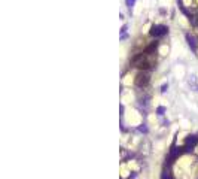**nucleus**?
Here are the masks:
<instances>
[{
  "label": "nucleus",
  "mask_w": 198,
  "mask_h": 179,
  "mask_svg": "<svg viewBox=\"0 0 198 179\" xmlns=\"http://www.w3.org/2000/svg\"><path fill=\"white\" fill-rule=\"evenodd\" d=\"M165 33H167V28L162 27V25H155V27H152V36H153V37L164 36Z\"/></svg>",
  "instance_id": "nucleus-3"
},
{
  "label": "nucleus",
  "mask_w": 198,
  "mask_h": 179,
  "mask_svg": "<svg viewBox=\"0 0 198 179\" xmlns=\"http://www.w3.org/2000/svg\"><path fill=\"white\" fill-rule=\"evenodd\" d=\"M182 5L189 12H198V0H182Z\"/></svg>",
  "instance_id": "nucleus-2"
},
{
  "label": "nucleus",
  "mask_w": 198,
  "mask_h": 179,
  "mask_svg": "<svg viewBox=\"0 0 198 179\" xmlns=\"http://www.w3.org/2000/svg\"><path fill=\"white\" fill-rule=\"evenodd\" d=\"M149 81H151L149 70H142V72L137 75V78H136V85H137L138 88H146Z\"/></svg>",
  "instance_id": "nucleus-1"
}]
</instances>
